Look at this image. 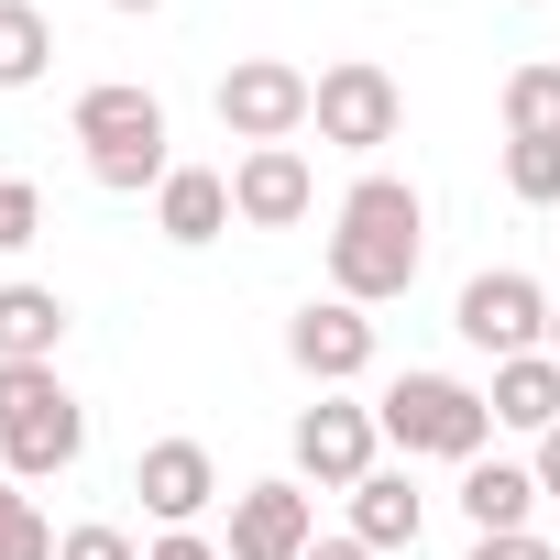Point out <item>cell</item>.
Instances as JSON below:
<instances>
[{
	"mask_svg": "<svg viewBox=\"0 0 560 560\" xmlns=\"http://www.w3.org/2000/svg\"><path fill=\"white\" fill-rule=\"evenodd\" d=\"M418 527H429V505H418L407 472H363L352 483V538L363 549H418Z\"/></svg>",
	"mask_w": 560,
	"mask_h": 560,
	"instance_id": "cell-16",
	"label": "cell"
},
{
	"mask_svg": "<svg viewBox=\"0 0 560 560\" xmlns=\"http://www.w3.org/2000/svg\"><path fill=\"white\" fill-rule=\"evenodd\" d=\"M549 363H560V308H549Z\"/></svg>",
	"mask_w": 560,
	"mask_h": 560,
	"instance_id": "cell-29",
	"label": "cell"
},
{
	"mask_svg": "<svg viewBox=\"0 0 560 560\" xmlns=\"http://www.w3.org/2000/svg\"><path fill=\"white\" fill-rule=\"evenodd\" d=\"M110 12H165V0H110Z\"/></svg>",
	"mask_w": 560,
	"mask_h": 560,
	"instance_id": "cell-28",
	"label": "cell"
},
{
	"mask_svg": "<svg viewBox=\"0 0 560 560\" xmlns=\"http://www.w3.org/2000/svg\"><path fill=\"white\" fill-rule=\"evenodd\" d=\"M132 494H143V516L187 527V516H209V494H220V462H209L198 440H154V451L132 462Z\"/></svg>",
	"mask_w": 560,
	"mask_h": 560,
	"instance_id": "cell-12",
	"label": "cell"
},
{
	"mask_svg": "<svg viewBox=\"0 0 560 560\" xmlns=\"http://www.w3.org/2000/svg\"><path fill=\"white\" fill-rule=\"evenodd\" d=\"M494 429H527V440H549L560 429V363L549 352H516V363H494Z\"/></svg>",
	"mask_w": 560,
	"mask_h": 560,
	"instance_id": "cell-14",
	"label": "cell"
},
{
	"mask_svg": "<svg viewBox=\"0 0 560 560\" xmlns=\"http://www.w3.org/2000/svg\"><path fill=\"white\" fill-rule=\"evenodd\" d=\"M505 143H560V67L505 78Z\"/></svg>",
	"mask_w": 560,
	"mask_h": 560,
	"instance_id": "cell-19",
	"label": "cell"
},
{
	"mask_svg": "<svg viewBox=\"0 0 560 560\" xmlns=\"http://www.w3.org/2000/svg\"><path fill=\"white\" fill-rule=\"evenodd\" d=\"M527 505H538V472H527V462H462V516H472V538H516Z\"/></svg>",
	"mask_w": 560,
	"mask_h": 560,
	"instance_id": "cell-13",
	"label": "cell"
},
{
	"mask_svg": "<svg viewBox=\"0 0 560 560\" xmlns=\"http://www.w3.org/2000/svg\"><path fill=\"white\" fill-rule=\"evenodd\" d=\"M89 451V407L56 385V363H0V462L12 483H56Z\"/></svg>",
	"mask_w": 560,
	"mask_h": 560,
	"instance_id": "cell-2",
	"label": "cell"
},
{
	"mask_svg": "<svg viewBox=\"0 0 560 560\" xmlns=\"http://www.w3.org/2000/svg\"><path fill=\"white\" fill-rule=\"evenodd\" d=\"M143 560H220V549H209V538H198V527H165V538H154V549H143Z\"/></svg>",
	"mask_w": 560,
	"mask_h": 560,
	"instance_id": "cell-25",
	"label": "cell"
},
{
	"mask_svg": "<svg viewBox=\"0 0 560 560\" xmlns=\"http://www.w3.org/2000/svg\"><path fill=\"white\" fill-rule=\"evenodd\" d=\"M78 143H89V176H100L110 198L176 176V165H165V100L132 89V78H100V89L78 100Z\"/></svg>",
	"mask_w": 560,
	"mask_h": 560,
	"instance_id": "cell-3",
	"label": "cell"
},
{
	"mask_svg": "<svg viewBox=\"0 0 560 560\" xmlns=\"http://www.w3.org/2000/svg\"><path fill=\"white\" fill-rule=\"evenodd\" d=\"M374 440H385V418H374V407H341V396H319V407L298 418V472L352 494V483L374 472Z\"/></svg>",
	"mask_w": 560,
	"mask_h": 560,
	"instance_id": "cell-9",
	"label": "cell"
},
{
	"mask_svg": "<svg viewBox=\"0 0 560 560\" xmlns=\"http://www.w3.org/2000/svg\"><path fill=\"white\" fill-rule=\"evenodd\" d=\"M472 560H549V538H538V527H516V538H472Z\"/></svg>",
	"mask_w": 560,
	"mask_h": 560,
	"instance_id": "cell-24",
	"label": "cell"
},
{
	"mask_svg": "<svg viewBox=\"0 0 560 560\" xmlns=\"http://www.w3.org/2000/svg\"><path fill=\"white\" fill-rule=\"evenodd\" d=\"M308 154L298 143H253L242 165H231V220H253V231H298L308 220Z\"/></svg>",
	"mask_w": 560,
	"mask_h": 560,
	"instance_id": "cell-10",
	"label": "cell"
},
{
	"mask_svg": "<svg viewBox=\"0 0 560 560\" xmlns=\"http://www.w3.org/2000/svg\"><path fill=\"white\" fill-rule=\"evenodd\" d=\"M287 352H298V374H308V385H352V374H374V319H363L352 298L298 308V319H287Z\"/></svg>",
	"mask_w": 560,
	"mask_h": 560,
	"instance_id": "cell-11",
	"label": "cell"
},
{
	"mask_svg": "<svg viewBox=\"0 0 560 560\" xmlns=\"http://www.w3.org/2000/svg\"><path fill=\"white\" fill-rule=\"evenodd\" d=\"M56 341H67L56 287H0V363H56Z\"/></svg>",
	"mask_w": 560,
	"mask_h": 560,
	"instance_id": "cell-17",
	"label": "cell"
},
{
	"mask_svg": "<svg viewBox=\"0 0 560 560\" xmlns=\"http://www.w3.org/2000/svg\"><path fill=\"white\" fill-rule=\"evenodd\" d=\"M462 341L494 352V363L538 352V341H549V298H538V275H516V264L472 275V287H462Z\"/></svg>",
	"mask_w": 560,
	"mask_h": 560,
	"instance_id": "cell-7",
	"label": "cell"
},
{
	"mask_svg": "<svg viewBox=\"0 0 560 560\" xmlns=\"http://www.w3.org/2000/svg\"><path fill=\"white\" fill-rule=\"evenodd\" d=\"M56 56V23L34 12V0H0V89H34Z\"/></svg>",
	"mask_w": 560,
	"mask_h": 560,
	"instance_id": "cell-18",
	"label": "cell"
},
{
	"mask_svg": "<svg viewBox=\"0 0 560 560\" xmlns=\"http://www.w3.org/2000/svg\"><path fill=\"white\" fill-rule=\"evenodd\" d=\"M308 560H374V549H363V538H319Z\"/></svg>",
	"mask_w": 560,
	"mask_h": 560,
	"instance_id": "cell-27",
	"label": "cell"
},
{
	"mask_svg": "<svg viewBox=\"0 0 560 560\" xmlns=\"http://www.w3.org/2000/svg\"><path fill=\"white\" fill-rule=\"evenodd\" d=\"M34 220H45V198H34L23 176H0V253H23V242H34Z\"/></svg>",
	"mask_w": 560,
	"mask_h": 560,
	"instance_id": "cell-22",
	"label": "cell"
},
{
	"mask_svg": "<svg viewBox=\"0 0 560 560\" xmlns=\"http://www.w3.org/2000/svg\"><path fill=\"white\" fill-rule=\"evenodd\" d=\"M308 121H319V143H341V154H374V143H396L407 100H396V78H385V67L341 56V67H319V100H308Z\"/></svg>",
	"mask_w": 560,
	"mask_h": 560,
	"instance_id": "cell-6",
	"label": "cell"
},
{
	"mask_svg": "<svg viewBox=\"0 0 560 560\" xmlns=\"http://www.w3.org/2000/svg\"><path fill=\"white\" fill-rule=\"evenodd\" d=\"M0 560H56V527L34 516L23 483H0Z\"/></svg>",
	"mask_w": 560,
	"mask_h": 560,
	"instance_id": "cell-20",
	"label": "cell"
},
{
	"mask_svg": "<svg viewBox=\"0 0 560 560\" xmlns=\"http://www.w3.org/2000/svg\"><path fill=\"white\" fill-rule=\"evenodd\" d=\"M374 418H385L396 451H429V462H483V440H494V407L462 374H396Z\"/></svg>",
	"mask_w": 560,
	"mask_h": 560,
	"instance_id": "cell-4",
	"label": "cell"
},
{
	"mask_svg": "<svg viewBox=\"0 0 560 560\" xmlns=\"http://www.w3.org/2000/svg\"><path fill=\"white\" fill-rule=\"evenodd\" d=\"M56 560H143V549H132L121 527H67V538H56Z\"/></svg>",
	"mask_w": 560,
	"mask_h": 560,
	"instance_id": "cell-23",
	"label": "cell"
},
{
	"mask_svg": "<svg viewBox=\"0 0 560 560\" xmlns=\"http://www.w3.org/2000/svg\"><path fill=\"white\" fill-rule=\"evenodd\" d=\"M154 220H165V242H220V231H231V176L176 165V176L154 187Z\"/></svg>",
	"mask_w": 560,
	"mask_h": 560,
	"instance_id": "cell-15",
	"label": "cell"
},
{
	"mask_svg": "<svg viewBox=\"0 0 560 560\" xmlns=\"http://www.w3.org/2000/svg\"><path fill=\"white\" fill-rule=\"evenodd\" d=\"M308 549H319L308 483H242L231 494V560H308Z\"/></svg>",
	"mask_w": 560,
	"mask_h": 560,
	"instance_id": "cell-8",
	"label": "cell"
},
{
	"mask_svg": "<svg viewBox=\"0 0 560 560\" xmlns=\"http://www.w3.org/2000/svg\"><path fill=\"white\" fill-rule=\"evenodd\" d=\"M308 100H319V78H298L287 56H242V67L220 78V132H242V143H298V132H308Z\"/></svg>",
	"mask_w": 560,
	"mask_h": 560,
	"instance_id": "cell-5",
	"label": "cell"
},
{
	"mask_svg": "<svg viewBox=\"0 0 560 560\" xmlns=\"http://www.w3.org/2000/svg\"><path fill=\"white\" fill-rule=\"evenodd\" d=\"M505 187L527 209H560V143H505Z\"/></svg>",
	"mask_w": 560,
	"mask_h": 560,
	"instance_id": "cell-21",
	"label": "cell"
},
{
	"mask_svg": "<svg viewBox=\"0 0 560 560\" xmlns=\"http://www.w3.org/2000/svg\"><path fill=\"white\" fill-rule=\"evenodd\" d=\"M527 472H538V494H560V429L538 440V462H527Z\"/></svg>",
	"mask_w": 560,
	"mask_h": 560,
	"instance_id": "cell-26",
	"label": "cell"
},
{
	"mask_svg": "<svg viewBox=\"0 0 560 560\" xmlns=\"http://www.w3.org/2000/svg\"><path fill=\"white\" fill-rule=\"evenodd\" d=\"M418 187L407 176H363L352 198H341V231H330V287L352 298V308H385V298H407L418 287Z\"/></svg>",
	"mask_w": 560,
	"mask_h": 560,
	"instance_id": "cell-1",
	"label": "cell"
}]
</instances>
